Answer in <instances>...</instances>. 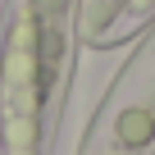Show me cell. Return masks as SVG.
<instances>
[{
    "label": "cell",
    "instance_id": "cell-1",
    "mask_svg": "<svg viewBox=\"0 0 155 155\" xmlns=\"http://www.w3.org/2000/svg\"><path fill=\"white\" fill-rule=\"evenodd\" d=\"M73 37V0H14L0 37V141L5 155H41L59 110Z\"/></svg>",
    "mask_w": 155,
    "mask_h": 155
}]
</instances>
